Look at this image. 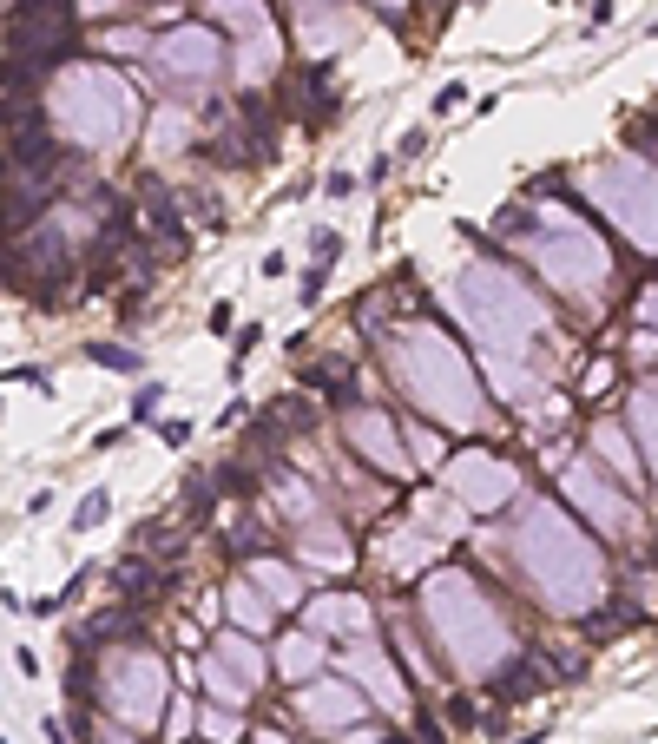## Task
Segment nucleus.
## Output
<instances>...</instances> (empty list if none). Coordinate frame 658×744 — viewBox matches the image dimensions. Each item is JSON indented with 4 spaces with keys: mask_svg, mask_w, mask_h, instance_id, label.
I'll return each instance as SVG.
<instances>
[{
    "mask_svg": "<svg viewBox=\"0 0 658 744\" xmlns=\"http://www.w3.org/2000/svg\"><path fill=\"white\" fill-rule=\"evenodd\" d=\"M514 554H520V567H527L533 593H540L553 613H586V606L599 600V586H606V560H599V547L566 521L553 501H533L527 514H520Z\"/></svg>",
    "mask_w": 658,
    "mask_h": 744,
    "instance_id": "f257e3e1",
    "label": "nucleus"
},
{
    "mask_svg": "<svg viewBox=\"0 0 658 744\" xmlns=\"http://www.w3.org/2000/svg\"><path fill=\"white\" fill-rule=\"evenodd\" d=\"M422 613H428V626H435V646L448 652V665L468 672V679L501 672V659L514 652L501 613H494V606L481 600V586H474L468 573H455V567L422 580Z\"/></svg>",
    "mask_w": 658,
    "mask_h": 744,
    "instance_id": "f03ea898",
    "label": "nucleus"
},
{
    "mask_svg": "<svg viewBox=\"0 0 658 744\" xmlns=\"http://www.w3.org/2000/svg\"><path fill=\"white\" fill-rule=\"evenodd\" d=\"M389 356H395V376H402V389L422 402L435 422L474 428V415H481V389H474V369L461 363V349L448 343L441 330H428V323H422V330L395 336Z\"/></svg>",
    "mask_w": 658,
    "mask_h": 744,
    "instance_id": "7ed1b4c3",
    "label": "nucleus"
},
{
    "mask_svg": "<svg viewBox=\"0 0 658 744\" xmlns=\"http://www.w3.org/2000/svg\"><path fill=\"white\" fill-rule=\"evenodd\" d=\"M455 303H461V317H468V330L487 343V356H520L540 336V323H547L540 297L507 264H468L455 284Z\"/></svg>",
    "mask_w": 658,
    "mask_h": 744,
    "instance_id": "20e7f679",
    "label": "nucleus"
},
{
    "mask_svg": "<svg viewBox=\"0 0 658 744\" xmlns=\"http://www.w3.org/2000/svg\"><path fill=\"white\" fill-rule=\"evenodd\" d=\"M47 106H53V126L73 145H112V139H126L139 99H132V86L112 66H66L53 80Z\"/></svg>",
    "mask_w": 658,
    "mask_h": 744,
    "instance_id": "39448f33",
    "label": "nucleus"
},
{
    "mask_svg": "<svg viewBox=\"0 0 658 744\" xmlns=\"http://www.w3.org/2000/svg\"><path fill=\"white\" fill-rule=\"evenodd\" d=\"M533 264H540V277H547L560 297H599L612 277V257L606 244L593 238V231H580V224H533Z\"/></svg>",
    "mask_w": 658,
    "mask_h": 744,
    "instance_id": "423d86ee",
    "label": "nucleus"
},
{
    "mask_svg": "<svg viewBox=\"0 0 658 744\" xmlns=\"http://www.w3.org/2000/svg\"><path fill=\"white\" fill-rule=\"evenodd\" d=\"M586 191H593V205L606 211L632 244L658 251V165H645V159L599 165V172L586 178Z\"/></svg>",
    "mask_w": 658,
    "mask_h": 744,
    "instance_id": "0eeeda50",
    "label": "nucleus"
},
{
    "mask_svg": "<svg viewBox=\"0 0 658 744\" xmlns=\"http://www.w3.org/2000/svg\"><path fill=\"white\" fill-rule=\"evenodd\" d=\"M99 698H106L112 718L126 725H152L165 712V665L152 652H112L106 672H99Z\"/></svg>",
    "mask_w": 658,
    "mask_h": 744,
    "instance_id": "6e6552de",
    "label": "nucleus"
},
{
    "mask_svg": "<svg viewBox=\"0 0 658 744\" xmlns=\"http://www.w3.org/2000/svg\"><path fill=\"white\" fill-rule=\"evenodd\" d=\"M560 488H566V501H580L586 514H593V527H606L612 540H626L632 527H639V507L626 501V494L612 488L606 475H599L593 461H566V475H560Z\"/></svg>",
    "mask_w": 658,
    "mask_h": 744,
    "instance_id": "1a4fd4ad",
    "label": "nucleus"
},
{
    "mask_svg": "<svg viewBox=\"0 0 658 744\" xmlns=\"http://www.w3.org/2000/svg\"><path fill=\"white\" fill-rule=\"evenodd\" d=\"M448 488H455L461 507H474V514H494V507L514 494V468H507L501 455H487V448H461V455L448 461Z\"/></svg>",
    "mask_w": 658,
    "mask_h": 744,
    "instance_id": "9d476101",
    "label": "nucleus"
},
{
    "mask_svg": "<svg viewBox=\"0 0 658 744\" xmlns=\"http://www.w3.org/2000/svg\"><path fill=\"white\" fill-rule=\"evenodd\" d=\"M158 66L172 73V80H185V86H204V80H218V66H224V40L211 27H172L165 40H158Z\"/></svg>",
    "mask_w": 658,
    "mask_h": 744,
    "instance_id": "9b49d317",
    "label": "nucleus"
},
{
    "mask_svg": "<svg viewBox=\"0 0 658 744\" xmlns=\"http://www.w3.org/2000/svg\"><path fill=\"white\" fill-rule=\"evenodd\" d=\"M343 435H349V448H356L369 468H382V475H402V468H408V448H402V435H395V422L382 409H349Z\"/></svg>",
    "mask_w": 658,
    "mask_h": 744,
    "instance_id": "f8f14e48",
    "label": "nucleus"
},
{
    "mask_svg": "<svg viewBox=\"0 0 658 744\" xmlns=\"http://www.w3.org/2000/svg\"><path fill=\"white\" fill-rule=\"evenodd\" d=\"M343 679L369 685V698H376V705H389V712H402V705H408V685H402V672H395V665L382 659V646H376V639H362V646L343 659Z\"/></svg>",
    "mask_w": 658,
    "mask_h": 744,
    "instance_id": "ddd939ff",
    "label": "nucleus"
},
{
    "mask_svg": "<svg viewBox=\"0 0 658 744\" xmlns=\"http://www.w3.org/2000/svg\"><path fill=\"white\" fill-rule=\"evenodd\" d=\"M297 712L310 718V725H356L362 692H356V679H316V685L297 692Z\"/></svg>",
    "mask_w": 658,
    "mask_h": 744,
    "instance_id": "4468645a",
    "label": "nucleus"
},
{
    "mask_svg": "<svg viewBox=\"0 0 658 744\" xmlns=\"http://www.w3.org/2000/svg\"><path fill=\"white\" fill-rule=\"evenodd\" d=\"M310 626L323 639H369L376 633V613H369V600H356V593H323V600L310 606Z\"/></svg>",
    "mask_w": 658,
    "mask_h": 744,
    "instance_id": "2eb2a0df",
    "label": "nucleus"
},
{
    "mask_svg": "<svg viewBox=\"0 0 658 744\" xmlns=\"http://www.w3.org/2000/svg\"><path fill=\"white\" fill-rule=\"evenodd\" d=\"M251 580L264 586V600H270V606H297V600H303V580H297V567H283V560H270V554L251 567Z\"/></svg>",
    "mask_w": 658,
    "mask_h": 744,
    "instance_id": "dca6fc26",
    "label": "nucleus"
},
{
    "mask_svg": "<svg viewBox=\"0 0 658 744\" xmlns=\"http://www.w3.org/2000/svg\"><path fill=\"white\" fill-rule=\"evenodd\" d=\"M277 665L290 672V679H316V665H323V639H316V633H290L277 646Z\"/></svg>",
    "mask_w": 658,
    "mask_h": 744,
    "instance_id": "f3484780",
    "label": "nucleus"
},
{
    "mask_svg": "<svg viewBox=\"0 0 658 744\" xmlns=\"http://www.w3.org/2000/svg\"><path fill=\"white\" fill-rule=\"evenodd\" d=\"M224 600H231V619L244 626V633H264V626H270V600L257 593L251 580H231V593H224Z\"/></svg>",
    "mask_w": 658,
    "mask_h": 744,
    "instance_id": "a211bd4d",
    "label": "nucleus"
},
{
    "mask_svg": "<svg viewBox=\"0 0 658 744\" xmlns=\"http://www.w3.org/2000/svg\"><path fill=\"white\" fill-rule=\"evenodd\" d=\"M211 14L224 20V27H237L244 40H257V33H270V14L264 0H211Z\"/></svg>",
    "mask_w": 658,
    "mask_h": 744,
    "instance_id": "6ab92c4d",
    "label": "nucleus"
},
{
    "mask_svg": "<svg viewBox=\"0 0 658 744\" xmlns=\"http://www.w3.org/2000/svg\"><path fill=\"white\" fill-rule=\"evenodd\" d=\"M211 652H218V659L231 665V672H237V679H244V685H257V679H264V652H257L251 639L224 633V639H218V646H211Z\"/></svg>",
    "mask_w": 658,
    "mask_h": 744,
    "instance_id": "aec40b11",
    "label": "nucleus"
},
{
    "mask_svg": "<svg viewBox=\"0 0 658 744\" xmlns=\"http://www.w3.org/2000/svg\"><path fill=\"white\" fill-rule=\"evenodd\" d=\"M540 692V659H514L507 672H494V698L514 705V698H533Z\"/></svg>",
    "mask_w": 658,
    "mask_h": 744,
    "instance_id": "412c9836",
    "label": "nucleus"
},
{
    "mask_svg": "<svg viewBox=\"0 0 658 744\" xmlns=\"http://www.w3.org/2000/svg\"><path fill=\"white\" fill-rule=\"evenodd\" d=\"M158 586H165V580L152 573V560H139V554L119 560V593H126V600H152Z\"/></svg>",
    "mask_w": 658,
    "mask_h": 744,
    "instance_id": "4be33fe9",
    "label": "nucleus"
},
{
    "mask_svg": "<svg viewBox=\"0 0 658 744\" xmlns=\"http://www.w3.org/2000/svg\"><path fill=\"white\" fill-rule=\"evenodd\" d=\"M632 428H639V448L658 475V396H632Z\"/></svg>",
    "mask_w": 658,
    "mask_h": 744,
    "instance_id": "5701e85b",
    "label": "nucleus"
},
{
    "mask_svg": "<svg viewBox=\"0 0 658 744\" xmlns=\"http://www.w3.org/2000/svg\"><path fill=\"white\" fill-rule=\"evenodd\" d=\"M303 554L323 560V567H349V540L343 534H323V527H303Z\"/></svg>",
    "mask_w": 658,
    "mask_h": 744,
    "instance_id": "b1692460",
    "label": "nucleus"
},
{
    "mask_svg": "<svg viewBox=\"0 0 658 744\" xmlns=\"http://www.w3.org/2000/svg\"><path fill=\"white\" fill-rule=\"evenodd\" d=\"M593 448H599V455H612V468H619V475H626V481H632V468H639V461H632V448H626V435H612V428H606V422H599V428H593Z\"/></svg>",
    "mask_w": 658,
    "mask_h": 744,
    "instance_id": "393cba45",
    "label": "nucleus"
},
{
    "mask_svg": "<svg viewBox=\"0 0 658 744\" xmlns=\"http://www.w3.org/2000/svg\"><path fill=\"white\" fill-rule=\"evenodd\" d=\"M86 363H99V369H139V349H126V343H86Z\"/></svg>",
    "mask_w": 658,
    "mask_h": 744,
    "instance_id": "a878e982",
    "label": "nucleus"
},
{
    "mask_svg": "<svg viewBox=\"0 0 658 744\" xmlns=\"http://www.w3.org/2000/svg\"><path fill=\"white\" fill-rule=\"evenodd\" d=\"M231 547H237V554H251V560H264V527H257V521H237V527H231Z\"/></svg>",
    "mask_w": 658,
    "mask_h": 744,
    "instance_id": "bb28decb",
    "label": "nucleus"
},
{
    "mask_svg": "<svg viewBox=\"0 0 658 744\" xmlns=\"http://www.w3.org/2000/svg\"><path fill=\"white\" fill-rule=\"evenodd\" d=\"M106 514H112V494H106V488H93L86 501H79V527H99Z\"/></svg>",
    "mask_w": 658,
    "mask_h": 744,
    "instance_id": "cd10ccee",
    "label": "nucleus"
},
{
    "mask_svg": "<svg viewBox=\"0 0 658 744\" xmlns=\"http://www.w3.org/2000/svg\"><path fill=\"white\" fill-rule=\"evenodd\" d=\"M106 53H119V60H126V53H145V33H126V27H112V33H106Z\"/></svg>",
    "mask_w": 658,
    "mask_h": 744,
    "instance_id": "c85d7f7f",
    "label": "nucleus"
},
{
    "mask_svg": "<svg viewBox=\"0 0 658 744\" xmlns=\"http://www.w3.org/2000/svg\"><path fill=\"white\" fill-rule=\"evenodd\" d=\"M204 731H211V744H224V738H231V705H211V712H204Z\"/></svg>",
    "mask_w": 658,
    "mask_h": 744,
    "instance_id": "c756f323",
    "label": "nucleus"
},
{
    "mask_svg": "<svg viewBox=\"0 0 658 744\" xmlns=\"http://www.w3.org/2000/svg\"><path fill=\"white\" fill-rule=\"evenodd\" d=\"M461 99H468V86H455V80H448V86H441V93H435V112H448V106H461Z\"/></svg>",
    "mask_w": 658,
    "mask_h": 744,
    "instance_id": "7c9ffc66",
    "label": "nucleus"
},
{
    "mask_svg": "<svg viewBox=\"0 0 658 744\" xmlns=\"http://www.w3.org/2000/svg\"><path fill=\"white\" fill-rule=\"evenodd\" d=\"M645 323H652V330H658V290H652V297H645Z\"/></svg>",
    "mask_w": 658,
    "mask_h": 744,
    "instance_id": "2f4dec72",
    "label": "nucleus"
},
{
    "mask_svg": "<svg viewBox=\"0 0 658 744\" xmlns=\"http://www.w3.org/2000/svg\"><path fill=\"white\" fill-rule=\"evenodd\" d=\"M251 744H290V738H277V731H257V738Z\"/></svg>",
    "mask_w": 658,
    "mask_h": 744,
    "instance_id": "473e14b6",
    "label": "nucleus"
},
{
    "mask_svg": "<svg viewBox=\"0 0 658 744\" xmlns=\"http://www.w3.org/2000/svg\"><path fill=\"white\" fill-rule=\"evenodd\" d=\"M297 7H303V14H316V7H329V0H297Z\"/></svg>",
    "mask_w": 658,
    "mask_h": 744,
    "instance_id": "72a5a7b5",
    "label": "nucleus"
},
{
    "mask_svg": "<svg viewBox=\"0 0 658 744\" xmlns=\"http://www.w3.org/2000/svg\"><path fill=\"white\" fill-rule=\"evenodd\" d=\"M382 7H395V0H382Z\"/></svg>",
    "mask_w": 658,
    "mask_h": 744,
    "instance_id": "f704fd0d",
    "label": "nucleus"
}]
</instances>
